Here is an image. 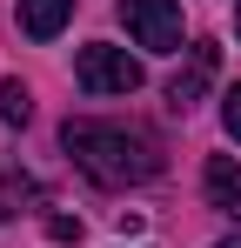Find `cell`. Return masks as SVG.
Wrapping results in <instances>:
<instances>
[{
	"label": "cell",
	"instance_id": "cell-5",
	"mask_svg": "<svg viewBox=\"0 0 241 248\" xmlns=\"http://www.w3.org/2000/svg\"><path fill=\"white\" fill-rule=\"evenodd\" d=\"M201 188H208V208H221L228 221H241V161L235 155H214L208 174H201Z\"/></svg>",
	"mask_w": 241,
	"mask_h": 248
},
{
	"label": "cell",
	"instance_id": "cell-10",
	"mask_svg": "<svg viewBox=\"0 0 241 248\" xmlns=\"http://www.w3.org/2000/svg\"><path fill=\"white\" fill-rule=\"evenodd\" d=\"M47 235L54 242H80V215H47Z\"/></svg>",
	"mask_w": 241,
	"mask_h": 248
},
{
	"label": "cell",
	"instance_id": "cell-8",
	"mask_svg": "<svg viewBox=\"0 0 241 248\" xmlns=\"http://www.w3.org/2000/svg\"><path fill=\"white\" fill-rule=\"evenodd\" d=\"M27 202H40V188H34V181H14V174H7V181H0V215H20Z\"/></svg>",
	"mask_w": 241,
	"mask_h": 248
},
{
	"label": "cell",
	"instance_id": "cell-12",
	"mask_svg": "<svg viewBox=\"0 0 241 248\" xmlns=\"http://www.w3.org/2000/svg\"><path fill=\"white\" fill-rule=\"evenodd\" d=\"M235 34H241V7H235Z\"/></svg>",
	"mask_w": 241,
	"mask_h": 248
},
{
	"label": "cell",
	"instance_id": "cell-3",
	"mask_svg": "<svg viewBox=\"0 0 241 248\" xmlns=\"http://www.w3.org/2000/svg\"><path fill=\"white\" fill-rule=\"evenodd\" d=\"M120 20H127L134 47H148V54L181 47V0H120Z\"/></svg>",
	"mask_w": 241,
	"mask_h": 248
},
{
	"label": "cell",
	"instance_id": "cell-4",
	"mask_svg": "<svg viewBox=\"0 0 241 248\" xmlns=\"http://www.w3.org/2000/svg\"><path fill=\"white\" fill-rule=\"evenodd\" d=\"M214 74H221V47H208V41H201V47H188V67L167 81V108H174V114H188L201 94L214 87Z\"/></svg>",
	"mask_w": 241,
	"mask_h": 248
},
{
	"label": "cell",
	"instance_id": "cell-6",
	"mask_svg": "<svg viewBox=\"0 0 241 248\" xmlns=\"http://www.w3.org/2000/svg\"><path fill=\"white\" fill-rule=\"evenodd\" d=\"M74 20V0H20V34L27 41H54Z\"/></svg>",
	"mask_w": 241,
	"mask_h": 248
},
{
	"label": "cell",
	"instance_id": "cell-2",
	"mask_svg": "<svg viewBox=\"0 0 241 248\" xmlns=\"http://www.w3.org/2000/svg\"><path fill=\"white\" fill-rule=\"evenodd\" d=\"M74 81L87 87V94H134V87H141V61H127V47L94 41V47H80Z\"/></svg>",
	"mask_w": 241,
	"mask_h": 248
},
{
	"label": "cell",
	"instance_id": "cell-1",
	"mask_svg": "<svg viewBox=\"0 0 241 248\" xmlns=\"http://www.w3.org/2000/svg\"><path fill=\"white\" fill-rule=\"evenodd\" d=\"M60 148L101 188H141V181L161 174V148L141 127H120V121H67L60 127Z\"/></svg>",
	"mask_w": 241,
	"mask_h": 248
},
{
	"label": "cell",
	"instance_id": "cell-7",
	"mask_svg": "<svg viewBox=\"0 0 241 248\" xmlns=\"http://www.w3.org/2000/svg\"><path fill=\"white\" fill-rule=\"evenodd\" d=\"M27 114H34L27 81H20V74H14V81H0V121H7V127H27Z\"/></svg>",
	"mask_w": 241,
	"mask_h": 248
},
{
	"label": "cell",
	"instance_id": "cell-11",
	"mask_svg": "<svg viewBox=\"0 0 241 248\" xmlns=\"http://www.w3.org/2000/svg\"><path fill=\"white\" fill-rule=\"evenodd\" d=\"M214 248H241V235H228V242H214Z\"/></svg>",
	"mask_w": 241,
	"mask_h": 248
},
{
	"label": "cell",
	"instance_id": "cell-9",
	"mask_svg": "<svg viewBox=\"0 0 241 248\" xmlns=\"http://www.w3.org/2000/svg\"><path fill=\"white\" fill-rule=\"evenodd\" d=\"M221 127H228V134L241 141V81L228 87V94H221Z\"/></svg>",
	"mask_w": 241,
	"mask_h": 248
}]
</instances>
